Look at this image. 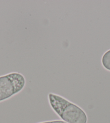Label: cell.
Instances as JSON below:
<instances>
[{"label": "cell", "mask_w": 110, "mask_h": 123, "mask_svg": "<svg viewBox=\"0 0 110 123\" xmlns=\"http://www.w3.org/2000/svg\"><path fill=\"white\" fill-rule=\"evenodd\" d=\"M50 106L62 120L67 123H87L86 112L79 106L61 95L50 93L48 94Z\"/></svg>", "instance_id": "6da1fadb"}, {"label": "cell", "mask_w": 110, "mask_h": 123, "mask_svg": "<svg viewBox=\"0 0 110 123\" xmlns=\"http://www.w3.org/2000/svg\"><path fill=\"white\" fill-rule=\"evenodd\" d=\"M26 84L24 76L18 72H11L0 76V102L21 92Z\"/></svg>", "instance_id": "7a4b0ae2"}, {"label": "cell", "mask_w": 110, "mask_h": 123, "mask_svg": "<svg viewBox=\"0 0 110 123\" xmlns=\"http://www.w3.org/2000/svg\"><path fill=\"white\" fill-rule=\"evenodd\" d=\"M101 64L105 69L110 71V49L108 50L103 55Z\"/></svg>", "instance_id": "3957f363"}, {"label": "cell", "mask_w": 110, "mask_h": 123, "mask_svg": "<svg viewBox=\"0 0 110 123\" xmlns=\"http://www.w3.org/2000/svg\"><path fill=\"white\" fill-rule=\"evenodd\" d=\"M38 123H67L62 120H51V121H46V122H40Z\"/></svg>", "instance_id": "277c9868"}]
</instances>
